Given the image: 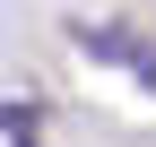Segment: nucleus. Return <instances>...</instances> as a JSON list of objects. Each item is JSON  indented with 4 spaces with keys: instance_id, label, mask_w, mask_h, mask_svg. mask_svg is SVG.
Instances as JSON below:
<instances>
[{
    "instance_id": "nucleus-1",
    "label": "nucleus",
    "mask_w": 156,
    "mask_h": 147,
    "mask_svg": "<svg viewBox=\"0 0 156 147\" xmlns=\"http://www.w3.org/2000/svg\"><path fill=\"white\" fill-rule=\"evenodd\" d=\"M0 130H9V147H35V104H0Z\"/></svg>"
}]
</instances>
